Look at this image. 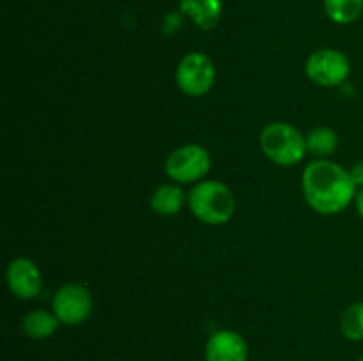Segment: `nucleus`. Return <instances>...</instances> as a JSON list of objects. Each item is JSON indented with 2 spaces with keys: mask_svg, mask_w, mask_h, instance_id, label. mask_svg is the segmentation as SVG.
Wrapping results in <instances>:
<instances>
[{
  "mask_svg": "<svg viewBox=\"0 0 363 361\" xmlns=\"http://www.w3.org/2000/svg\"><path fill=\"white\" fill-rule=\"evenodd\" d=\"M259 142L266 158L280 166L298 165L307 154L305 134L289 122L268 124Z\"/></svg>",
  "mask_w": 363,
  "mask_h": 361,
  "instance_id": "obj_3",
  "label": "nucleus"
},
{
  "mask_svg": "<svg viewBox=\"0 0 363 361\" xmlns=\"http://www.w3.org/2000/svg\"><path fill=\"white\" fill-rule=\"evenodd\" d=\"M325 13L333 23L350 25L360 18L363 0H325Z\"/></svg>",
  "mask_w": 363,
  "mask_h": 361,
  "instance_id": "obj_14",
  "label": "nucleus"
},
{
  "mask_svg": "<svg viewBox=\"0 0 363 361\" xmlns=\"http://www.w3.org/2000/svg\"><path fill=\"white\" fill-rule=\"evenodd\" d=\"M92 306L94 301L91 290L80 283L62 285L52 301V311L64 326H80L91 317Z\"/></svg>",
  "mask_w": 363,
  "mask_h": 361,
  "instance_id": "obj_7",
  "label": "nucleus"
},
{
  "mask_svg": "<svg viewBox=\"0 0 363 361\" xmlns=\"http://www.w3.org/2000/svg\"><path fill=\"white\" fill-rule=\"evenodd\" d=\"M59 324L60 321L53 311L38 308L25 315L21 321V331L32 340H46L59 329Z\"/></svg>",
  "mask_w": 363,
  "mask_h": 361,
  "instance_id": "obj_11",
  "label": "nucleus"
},
{
  "mask_svg": "<svg viewBox=\"0 0 363 361\" xmlns=\"http://www.w3.org/2000/svg\"><path fill=\"white\" fill-rule=\"evenodd\" d=\"M211 170V154L199 144L174 149L165 161V172L176 184L199 183Z\"/></svg>",
  "mask_w": 363,
  "mask_h": 361,
  "instance_id": "obj_4",
  "label": "nucleus"
},
{
  "mask_svg": "<svg viewBox=\"0 0 363 361\" xmlns=\"http://www.w3.org/2000/svg\"><path fill=\"white\" fill-rule=\"evenodd\" d=\"M188 207L199 222L206 225H223L236 209V200L227 184L222 180H201L188 193Z\"/></svg>",
  "mask_w": 363,
  "mask_h": 361,
  "instance_id": "obj_2",
  "label": "nucleus"
},
{
  "mask_svg": "<svg viewBox=\"0 0 363 361\" xmlns=\"http://www.w3.org/2000/svg\"><path fill=\"white\" fill-rule=\"evenodd\" d=\"M354 205H357L358 214H360L362 219H363V188H362V190H358L357 198H354Z\"/></svg>",
  "mask_w": 363,
  "mask_h": 361,
  "instance_id": "obj_17",
  "label": "nucleus"
},
{
  "mask_svg": "<svg viewBox=\"0 0 363 361\" xmlns=\"http://www.w3.org/2000/svg\"><path fill=\"white\" fill-rule=\"evenodd\" d=\"M179 11L201 30H213L222 18L223 0H179Z\"/></svg>",
  "mask_w": 363,
  "mask_h": 361,
  "instance_id": "obj_10",
  "label": "nucleus"
},
{
  "mask_svg": "<svg viewBox=\"0 0 363 361\" xmlns=\"http://www.w3.org/2000/svg\"><path fill=\"white\" fill-rule=\"evenodd\" d=\"M301 188L307 204L325 216L339 214L357 198L358 186L351 172L330 159H314L301 176Z\"/></svg>",
  "mask_w": 363,
  "mask_h": 361,
  "instance_id": "obj_1",
  "label": "nucleus"
},
{
  "mask_svg": "<svg viewBox=\"0 0 363 361\" xmlns=\"http://www.w3.org/2000/svg\"><path fill=\"white\" fill-rule=\"evenodd\" d=\"M350 172H351V177H353L354 184H357V186L362 190L363 188V159L362 161H358L357 165L350 170Z\"/></svg>",
  "mask_w": 363,
  "mask_h": 361,
  "instance_id": "obj_16",
  "label": "nucleus"
},
{
  "mask_svg": "<svg viewBox=\"0 0 363 361\" xmlns=\"http://www.w3.org/2000/svg\"><path fill=\"white\" fill-rule=\"evenodd\" d=\"M305 73L319 87H337L350 76L351 62L340 50L321 48L307 59Z\"/></svg>",
  "mask_w": 363,
  "mask_h": 361,
  "instance_id": "obj_6",
  "label": "nucleus"
},
{
  "mask_svg": "<svg viewBox=\"0 0 363 361\" xmlns=\"http://www.w3.org/2000/svg\"><path fill=\"white\" fill-rule=\"evenodd\" d=\"M340 331L351 342H363V303H353L340 315Z\"/></svg>",
  "mask_w": 363,
  "mask_h": 361,
  "instance_id": "obj_15",
  "label": "nucleus"
},
{
  "mask_svg": "<svg viewBox=\"0 0 363 361\" xmlns=\"http://www.w3.org/2000/svg\"><path fill=\"white\" fill-rule=\"evenodd\" d=\"M305 142H307V152L314 154L318 159H326L339 149V134L326 126L314 127L305 137Z\"/></svg>",
  "mask_w": 363,
  "mask_h": 361,
  "instance_id": "obj_13",
  "label": "nucleus"
},
{
  "mask_svg": "<svg viewBox=\"0 0 363 361\" xmlns=\"http://www.w3.org/2000/svg\"><path fill=\"white\" fill-rule=\"evenodd\" d=\"M7 285L18 299H34L43 289V275L38 264L27 257H18L7 265Z\"/></svg>",
  "mask_w": 363,
  "mask_h": 361,
  "instance_id": "obj_8",
  "label": "nucleus"
},
{
  "mask_svg": "<svg viewBox=\"0 0 363 361\" xmlns=\"http://www.w3.org/2000/svg\"><path fill=\"white\" fill-rule=\"evenodd\" d=\"M206 361H248V343L233 329L213 333L206 343Z\"/></svg>",
  "mask_w": 363,
  "mask_h": 361,
  "instance_id": "obj_9",
  "label": "nucleus"
},
{
  "mask_svg": "<svg viewBox=\"0 0 363 361\" xmlns=\"http://www.w3.org/2000/svg\"><path fill=\"white\" fill-rule=\"evenodd\" d=\"M358 361H363V354H362V356H360V357H358Z\"/></svg>",
  "mask_w": 363,
  "mask_h": 361,
  "instance_id": "obj_18",
  "label": "nucleus"
},
{
  "mask_svg": "<svg viewBox=\"0 0 363 361\" xmlns=\"http://www.w3.org/2000/svg\"><path fill=\"white\" fill-rule=\"evenodd\" d=\"M216 67L202 52H190L179 60L176 69L177 87L190 98H202L213 88Z\"/></svg>",
  "mask_w": 363,
  "mask_h": 361,
  "instance_id": "obj_5",
  "label": "nucleus"
},
{
  "mask_svg": "<svg viewBox=\"0 0 363 361\" xmlns=\"http://www.w3.org/2000/svg\"><path fill=\"white\" fill-rule=\"evenodd\" d=\"M184 202H188V195L184 193L179 184H162L151 195V207L156 214L174 216L183 209Z\"/></svg>",
  "mask_w": 363,
  "mask_h": 361,
  "instance_id": "obj_12",
  "label": "nucleus"
}]
</instances>
